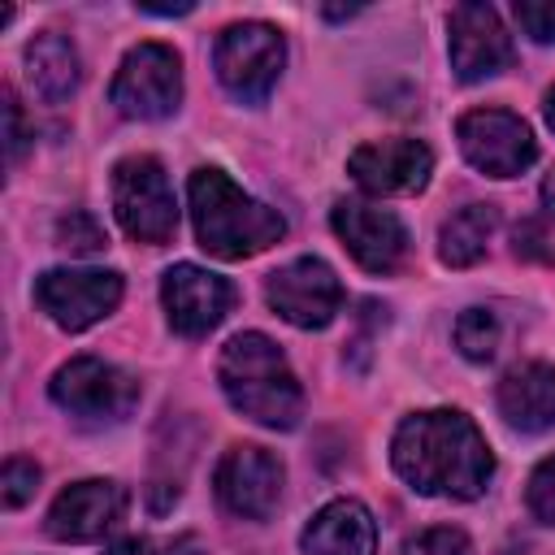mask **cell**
<instances>
[{
	"mask_svg": "<svg viewBox=\"0 0 555 555\" xmlns=\"http://www.w3.org/2000/svg\"><path fill=\"white\" fill-rule=\"evenodd\" d=\"M516 256H529V260H555V247H546V234L538 221H520L516 225Z\"/></svg>",
	"mask_w": 555,
	"mask_h": 555,
	"instance_id": "28",
	"label": "cell"
},
{
	"mask_svg": "<svg viewBox=\"0 0 555 555\" xmlns=\"http://www.w3.org/2000/svg\"><path fill=\"white\" fill-rule=\"evenodd\" d=\"M160 304H165V317H169L173 334L204 338L230 312L234 286L221 273H208L199 264H173L160 278Z\"/></svg>",
	"mask_w": 555,
	"mask_h": 555,
	"instance_id": "12",
	"label": "cell"
},
{
	"mask_svg": "<svg viewBox=\"0 0 555 555\" xmlns=\"http://www.w3.org/2000/svg\"><path fill=\"white\" fill-rule=\"evenodd\" d=\"M108 100L130 121H160L182 100V61L169 43H139L121 56Z\"/></svg>",
	"mask_w": 555,
	"mask_h": 555,
	"instance_id": "6",
	"label": "cell"
},
{
	"mask_svg": "<svg viewBox=\"0 0 555 555\" xmlns=\"http://www.w3.org/2000/svg\"><path fill=\"white\" fill-rule=\"evenodd\" d=\"M282 460L264 447H230L212 473V490L230 516L264 520L282 499Z\"/></svg>",
	"mask_w": 555,
	"mask_h": 555,
	"instance_id": "11",
	"label": "cell"
},
{
	"mask_svg": "<svg viewBox=\"0 0 555 555\" xmlns=\"http://www.w3.org/2000/svg\"><path fill=\"white\" fill-rule=\"evenodd\" d=\"M104 555H165V546H156L152 538H121V542H113Z\"/></svg>",
	"mask_w": 555,
	"mask_h": 555,
	"instance_id": "29",
	"label": "cell"
},
{
	"mask_svg": "<svg viewBox=\"0 0 555 555\" xmlns=\"http://www.w3.org/2000/svg\"><path fill=\"white\" fill-rule=\"evenodd\" d=\"M529 512L542 520V525H555V455H546L533 473H529Z\"/></svg>",
	"mask_w": 555,
	"mask_h": 555,
	"instance_id": "24",
	"label": "cell"
},
{
	"mask_svg": "<svg viewBox=\"0 0 555 555\" xmlns=\"http://www.w3.org/2000/svg\"><path fill=\"white\" fill-rule=\"evenodd\" d=\"M56 243L78 251V256H91V251H104L108 247V234L100 230V221L82 208H69L61 221H56Z\"/></svg>",
	"mask_w": 555,
	"mask_h": 555,
	"instance_id": "22",
	"label": "cell"
},
{
	"mask_svg": "<svg viewBox=\"0 0 555 555\" xmlns=\"http://www.w3.org/2000/svg\"><path fill=\"white\" fill-rule=\"evenodd\" d=\"M334 234L369 273H390L408 256V230L390 208L364 204V199H338L330 212Z\"/></svg>",
	"mask_w": 555,
	"mask_h": 555,
	"instance_id": "13",
	"label": "cell"
},
{
	"mask_svg": "<svg viewBox=\"0 0 555 555\" xmlns=\"http://www.w3.org/2000/svg\"><path fill=\"white\" fill-rule=\"evenodd\" d=\"M512 13L533 43H555V4L551 0H516Z\"/></svg>",
	"mask_w": 555,
	"mask_h": 555,
	"instance_id": "26",
	"label": "cell"
},
{
	"mask_svg": "<svg viewBox=\"0 0 555 555\" xmlns=\"http://www.w3.org/2000/svg\"><path fill=\"white\" fill-rule=\"evenodd\" d=\"M186 199H191L195 238L208 256L243 260L273 247L286 234L282 212L238 191L221 169H195L186 182Z\"/></svg>",
	"mask_w": 555,
	"mask_h": 555,
	"instance_id": "3",
	"label": "cell"
},
{
	"mask_svg": "<svg viewBox=\"0 0 555 555\" xmlns=\"http://www.w3.org/2000/svg\"><path fill=\"white\" fill-rule=\"evenodd\" d=\"M113 212L134 243H169L178 230V204L169 173L156 156H126L113 165Z\"/></svg>",
	"mask_w": 555,
	"mask_h": 555,
	"instance_id": "4",
	"label": "cell"
},
{
	"mask_svg": "<svg viewBox=\"0 0 555 555\" xmlns=\"http://www.w3.org/2000/svg\"><path fill=\"white\" fill-rule=\"evenodd\" d=\"M403 555H473V542L464 529L434 525V529H421L416 538H408Z\"/></svg>",
	"mask_w": 555,
	"mask_h": 555,
	"instance_id": "23",
	"label": "cell"
},
{
	"mask_svg": "<svg viewBox=\"0 0 555 555\" xmlns=\"http://www.w3.org/2000/svg\"><path fill=\"white\" fill-rule=\"evenodd\" d=\"M126 516V490L104 477L65 486L48 507V533L56 542H95Z\"/></svg>",
	"mask_w": 555,
	"mask_h": 555,
	"instance_id": "16",
	"label": "cell"
},
{
	"mask_svg": "<svg viewBox=\"0 0 555 555\" xmlns=\"http://www.w3.org/2000/svg\"><path fill=\"white\" fill-rule=\"evenodd\" d=\"M39 490V464L26 455H13L4 464V507H22Z\"/></svg>",
	"mask_w": 555,
	"mask_h": 555,
	"instance_id": "25",
	"label": "cell"
},
{
	"mask_svg": "<svg viewBox=\"0 0 555 555\" xmlns=\"http://www.w3.org/2000/svg\"><path fill=\"white\" fill-rule=\"evenodd\" d=\"M264 299L273 304V312L282 321H291L299 330H325L343 308V282L325 260L299 256L269 273Z\"/></svg>",
	"mask_w": 555,
	"mask_h": 555,
	"instance_id": "10",
	"label": "cell"
},
{
	"mask_svg": "<svg viewBox=\"0 0 555 555\" xmlns=\"http://www.w3.org/2000/svg\"><path fill=\"white\" fill-rule=\"evenodd\" d=\"M499 334H503V325L490 308H464L455 321V347L477 364H486L499 351Z\"/></svg>",
	"mask_w": 555,
	"mask_h": 555,
	"instance_id": "21",
	"label": "cell"
},
{
	"mask_svg": "<svg viewBox=\"0 0 555 555\" xmlns=\"http://www.w3.org/2000/svg\"><path fill=\"white\" fill-rule=\"evenodd\" d=\"M460 152L468 156L473 169L490 178H516L538 160V139L525 126V117L507 108H473L455 121Z\"/></svg>",
	"mask_w": 555,
	"mask_h": 555,
	"instance_id": "8",
	"label": "cell"
},
{
	"mask_svg": "<svg viewBox=\"0 0 555 555\" xmlns=\"http://www.w3.org/2000/svg\"><path fill=\"white\" fill-rule=\"evenodd\" d=\"M347 173L369 195H416L434 173V152L421 139H373L347 156Z\"/></svg>",
	"mask_w": 555,
	"mask_h": 555,
	"instance_id": "14",
	"label": "cell"
},
{
	"mask_svg": "<svg viewBox=\"0 0 555 555\" xmlns=\"http://www.w3.org/2000/svg\"><path fill=\"white\" fill-rule=\"evenodd\" d=\"M26 78L35 87L39 100L48 104H61L78 91V78H82V65H78V48L61 35V30H43L26 43Z\"/></svg>",
	"mask_w": 555,
	"mask_h": 555,
	"instance_id": "19",
	"label": "cell"
},
{
	"mask_svg": "<svg viewBox=\"0 0 555 555\" xmlns=\"http://www.w3.org/2000/svg\"><path fill=\"white\" fill-rule=\"evenodd\" d=\"M499 412L520 434H542L555 425V364L529 360L503 373L499 382Z\"/></svg>",
	"mask_w": 555,
	"mask_h": 555,
	"instance_id": "17",
	"label": "cell"
},
{
	"mask_svg": "<svg viewBox=\"0 0 555 555\" xmlns=\"http://www.w3.org/2000/svg\"><path fill=\"white\" fill-rule=\"evenodd\" d=\"M35 304L69 334L91 330L121 304V273H113V269H48L35 278Z\"/></svg>",
	"mask_w": 555,
	"mask_h": 555,
	"instance_id": "9",
	"label": "cell"
},
{
	"mask_svg": "<svg viewBox=\"0 0 555 555\" xmlns=\"http://www.w3.org/2000/svg\"><path fill=\"white\" fill-rule=\"evenodd\" d=\"M499 225V208L494 204H464L460 212H451L438 230V256L451 269H468L486 256V243Z\"/></svg>",
	"mask_w": 555,
	"mask_h": 555,
	"instance_id": "20",
	"label": "cell"
},
{
	"mask_svg": "<svg viewBox=\"0 0 555 555\" xmlns=\"http://www.w3.org/2000/svg\"><path fill=\"white\" fill-rule=\"evenodd\" d=\"M542 208L555 217V173H546V178H542Z\"/></svg>",
	"mask_w": 555,
	"mask_h": 555,
	"instance_id": "30",
	"label": "cell"
},
{
	"mask_svg": "<svg viewBox=\"0 0 555 555\" xmlns=\"http://www.w3.org/2000/svg\"><path fill=\"white\" fill-rule=\"evenodd\" d=\"M390 464L416 494L438 499H477L494 477L490 442L455 408L403 416L390 438Z\"/></svg>",
	"mask_w": 555,
	"mask_h": 555,
	"instance_id": "1",
	"label": "cell"
},
{
	"mask_svg": "<svg viewBox=\"0 0 555 555\" xmlns=\"http://www.w3.org/2000/svg\"><path fill=\"white\" fill-rule=\"evenodd\" d=\"M299 546H304V555H373L377 551V525H373L364 503L334 499L308 520Z\"/></svg>",
	"mask_w": 555,
	"mask_h": 555,
	"instance_id": "18",
	"label": "cell"
},
{
	"mask_svg": "<svg viewBox=\"0 0 555 555\" xmlns=\"http://www.w3.org/2000/svg\"><path fill=\"white\" fill-rule=\"evenodd\" d=\"M0 100H4V152H9V165H17V160H22V152H26V143H30V134H26L22 104H17L13 87H4V91H0Z\"/></svg>",
	"mask_w": 555,
	"mask_h": 555,
	"instance_id": "27",
	"label": "cell"
},
{
	"mask_svg": "<svg viewBox=\"0 0 555 555\" xmlns=\"http://www.w3.org/2000/svg\"><path fill=\"white\" fill-rule=\"evenodd\" d=\"M546 121H551V130H555V87L546 91Z\"/></svg>",
	"mask_w": 555,
	"mask_h": 555,
	"instance_id": "31",
	"label": "cell"
},
{
	"mask_svg": "<svg viewBox=\"0 0 555 555\" xmlns=\"http://www.w3.org/2000/svg\"><path fill=\"white\" fill-rule=\"evenodd\" d=\"M447 48L464 82H481L512 65V35L490 4H455L447 17Z\"/></svg>",
	"mask_w": 555,
	"mask_h": 555,
	"instance_id": "15",
	"label": "cell"
},
{
	"mask_svg": "<svg viewBox=\"0 0 555 555\" xmlns=\"http://www.w3.org/2000/svg\"><path fill=\"white\" fill-rule=\"evenodd\" d=\"M212 65L234 100L260 104L278 87V74L286 65V39L269 22H234L217 35Z\"/></svg>",
	"mask_w": 555,
	"mask_h": 555,
	"instance_id": "5",
	"label": "cell"
},
{
	"mask_svg": "<svg viewBox=\"0 0 555 555\" xmlns=\"http://www.w3.org/2000/svg\"><path fill=\"white\" fill-rule=\"evenodd\" d=\"M52 390V403L65 408L69 416H82V421H126L139 403V382L108 364V360H95V356H74L69 364H61L48 382Z\"/></svg>",
	"mask_w": 555,
	"mask_h": 555,
	"instance_id": "7",
	"label": "cell"
},
{
	"mask_svg": "<svg viewBox=\"0 0 555 555\" xmlns=\"http://www.w3.org/2000/svg\"><path fill=\"white\" fill-rule=\"evenodd\" d=\"M217 382L230 408L264 429H295L304 416V390L282 347L260 330H243L221 347Z\"/></svg>",
	"mask_w": 555,
	"mask_h": 555,
	"instance_id": "2",
	"label": "cell"
}]
</instances>
